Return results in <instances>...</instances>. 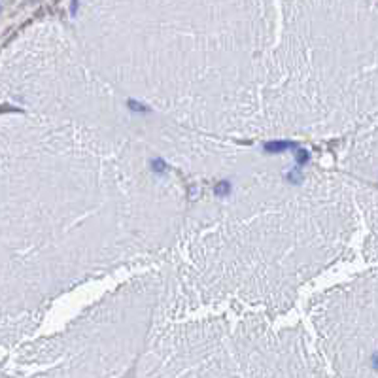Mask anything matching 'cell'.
Returning <instances> with one entry per match:
<instances>
[{"label":"cell","mask_w":378,"mask_h":378,"mask_svg":"<svg viewBox=\"0 0 378 378\" xmlns=\"http://www.w3.org/2000/svg\"><path fill=\"white\" fill-rule=\"evenodd\" d=\"M308 161V153H306V150H301L299 151V163L302 165V163H306Z\"/></svg>","instance_id":"cell-2"},{"label":"cell","mask_w":378,"mask_h":378,"mask_svg":"<svg viewBox=\"0 0 378 378\" xmlns=\"http://www.w3.org/2000/svg\"><path fill=\"white\" fill-rule=\"evenodd\" d=\"M295 144L293 142H271V144H267L265 148H267V151H284L286 148H293Z\"/></svg>","instance_id":"cell-1"}]
</instances>
